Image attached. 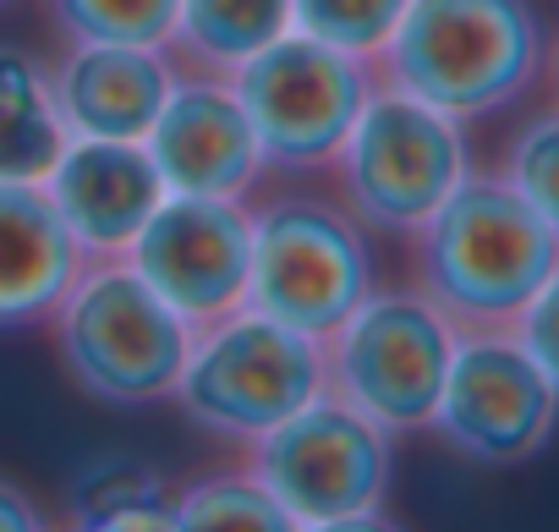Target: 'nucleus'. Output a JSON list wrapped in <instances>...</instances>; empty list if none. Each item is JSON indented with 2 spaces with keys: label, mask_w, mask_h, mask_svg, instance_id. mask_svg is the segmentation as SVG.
<instances>
[{
  "label": "nucleus",
  "mask_w": 559,
  "mask_h": 532,
  "mask_svg": "<svg viewBox=\"0 0 559 532\" xmlns=\"http://www.w3.org/2000/svg\"><path fill=\"white\" fill-rule=\"evenodd\" d=\"M0 7H7V0H0Z\"/></svg>",
  "instance_id": "26"
},
{
  "label": "nucleus",
  "mask_w": 559,
  "mask_h": 532,
  "mask_svg": "<svg viewBox=\"0 0 559 532\" xmlns=\"http://www.w3.org/2000/svg\"><path fill=\"white\" fill-rule=\"evenodd\" d=\"M455 335L461 330L423 292L373 286L352 308V319L324 341V390L373 417L384 434L428 428Z\"/></svg>",
  "instance_id": "8"
},
{
  "label": "nucleus",
  "mask_w": 559,
  "mask_h": 532,
  "mask_svg": "<svg viewBox=\"0 0 559 532\" xmlns=\"http://www.w3.org/2000/svg\"><path fill=\"white\" fill-rule=\"evenodd\" d=\"M72 521L94 532L127 527H176V494L138 456H99L72 477Z\"/></svg>",
  "instance_id": "18"
},
{
  "label": "nucleus",
  "mask_w": 559,
  "mask_h": 532,
  "mask_svg": "<svg viewBox=\"0 0 559 532\" xmlns=\"http://www.w3.org/2000/svg\"><path fill=\"white\" fill-rule=\"evenodd\" d=\"M176 72L148 45H72L50 72V99L67 138H143Z\"/></svg>",
  "instance_id": "14"
},
{
  "label": "nucleus",
  "mask_w": 559,
  "mask_h": 532,
  "mask_svg": "<svg viewBox=\"0 0 559 532\" xmlns=\"http://www.w3.org/2000/svg\"><path fill=\"white\" fill-rule=\"evenodd\" d=\"M373 61L390 88L477 121L515 105L543 72V23L532 0H406Z\"/></svg>",
  "instance_id": "2"
},
{
  "label": "nucleus",
  "mask_w": 559,
  "mask_h": 532,
  "mask_svg": "<svg viewBox=\"0 0 559 532\" xmlns=\"http://www.w3.org/2000/svg\"><path fill=\"white\" fill-rule=\"evenodd\" d=\"M45 192L67 220L83 263H94L132 247L138 225L165 198V181L143 138H67L61 159L45 176Z\"/></svg>",
  "instance_id": "13"
},
{
  "label": "nucleus",
  "mask_w": 559,
  "mask_h": 532,
  "mask_svg": "<svg viewBox=\"0 0 559 532\" xmlns=\"http://www.w3.org/2000/svg\"><path fill=\"white\" fill-rule=\"evenodd\" d=\"M247 445V472L286 505L292 527H368L390 499V434L330 390Z\"/></svg>",
  "instance_id": "5"
},
{
  "label": "nucleus",
  "mask_w": 559,
  "mask_h": 532,
  "mask_svg": "<svg viewBox=\"0 0 559 532\" xmlns=\"http://www.w3.org/2000/svg\"><path fill=\"white\" fill-rule=\"evenodd\" d=\"M61 149L67 127L50 99V72L28 50L0 45V181H45Z\"/></svg>",
  "instance_id": "16"
},
{
  "label": "nucleus",
  "mask_w": 559,
  "mask_h": 532,
  "mask_svg": "<svg viewBox=\"0 0 559 532\" xmlns=\"http://www.w3.org/2000/svg\"><path fill=\"white\" fill-rule=\"evenodd\" d=\"M417 292L455 330H510L532 292L559 270V236L504 176H461L412 230Z\"/></svg>",
  "instance_id": "1"
},
{
  "label": "nucleus",
  "mask_w": 559,
  "mask_h": 532,
  "mask_svg": "<svg viewBox=\"0 0 559 532\" xmlns=\"http://www.w3.org/2000/svg\"><path fill=\"white\" fill-rule=\"evenodd\" d=\"M554 94H559V50H554Z\"/></svg>",
  "instance_id": "25"
},
{
  "label": "nucleus",
  "mask_w": 559,
  "mask_h": 532,
  "mask_svg": "<svg viewBox=\"0 0 559 532\" xmlns=\"http://www.w3.org/2000/svg\"><path fill=\"white\" fill-rule=\"evenodd\" d=\"M39 527H45L39 505L12 477H0V532H39Z\"/></svg>",
  "instance_id": "24"
},
{
  "label": "nucleus",
  "mask_w": 559,
  "mask_h": 532,
  "mask_svg": "<svg viewBox=\"0 0 559 532\" xmlns=\"http://www.w3.org/2000/svg\"><path fill=\"white\" fill-rule=\"evenodd\" d=\"M559 417L554 379L510 330H461L428 428L477 466L532 461Z\"/></svg>",
  "instance_id": "10"
},
{
  "label": "nucleus",
  "mask_w": 559,
  "mask_h": 532,
  "mask_svg": "<svg viewBox=\"0 0 559 532\" xmlns=\"http://www.w3.org/2000/svg\"><path fill=\"white\" fill-rule=\"evenodd\" d=\"M499 176H504V181L543 214V225L559 236V110H543V116H532V121L515 132V143H510Z\"/></svg>",
  "instance_id": "22"
},
{
  "label": "nucleus",
  "mask_w": 559,
  "mask_h": 532,
  "mask_svg": "<svg viewBox=\"0 0 559 532\" xmlns=\"http://www.w3.org/2000/svg\"><path fill=\"white\" fill-rule=\"evenodd\" d=\"M67 45H148L165 50L176 28V0H45Z\"/></svg>",
  "instance_id": "20"
},
{
  "label": "nucleus",
  "mask_w": 559,
  "mask_h": 532,
  "mask_svg": "<svg viewBox=\"0 0 559 532\" xmlns=\"http://www.w3.org/2000/svg\"><path fill=\"white\" fill-rule=\"evenodd\" d=\"M401 12H406V0H292V28L373 61L390 28L401 23Z\"/></svg>",
  "instance_id": "21"
},
{
  "label": "nucleus",
  "mask_w": 559,
  "mask_h": 532,
  "mask_svg": "<svg viewBox=\"0 0 559 532\" xmlns=\"http://www.w3.org/2000/svg\"><path fill=\"white\" fill-rule=\"evenodd\" d=\"M510 335L526 346V357H532V363L554 379V390H559V270L532 292V303L515 314Z\"/></svg>",
  "instance_id": "23"
},
{
  "label": "nucleus",
  "mask_w": 559,
  "mask_h": 532,
  "mask_svg": "<svg viewBox=\"0 0 559 532\" xmlns=\"http://www.w3.org/2000/svg\"><path fill=\"white\" fill-rule=\"evenodd\" d=\"M121 258L192 330H203L247 308L252 214L241 209V198L165 192Z\"/></svg>",
  "instance_id": "11"
},
{
  "label": "nucleus",
  "mask_w": 559,
  "mask_h": 532,
  "mask_svg": "<svg viewBox=\"0 0 559 532\" xmlns=\"http://www.w3.org/2000/svg\"><path fill=\"white\" fill-rule=\"evenodd\" d=\"M368 292H373V252L352 209L292 192L269 198L252 214L247 308L324 346Z\"/></svg>",
  "instance_id": "6"
},
{
  "label": "nucleus",
  "mask_w": 559,
  "mask_h": 532,
  "mask_svg": "<svg viewBox=\"0 0 559 532\" xmlns=\"http://www.w3.org/2000/svg\"><path fill=\"white\" fill-rule=\"evenodd\" d=\"M292 28V0H176L170 45L203 72H236L269 39Z\"/></svg>",
  "instance_id": "17"
},
{
  "label": "nucleus",
  "mask_w": 559,
  "mask_h": 532,
  "mask_svg": "<svg viewBox=\"0 0 559 532\" xmlns=\"http://www.w3.org/2000/svg\"><path fill=\"white\" fill-rule=\"evenodd\" d=\"M335 165L352 220L384 236H412L472 170L461 121L390 83L368 94Z\"/></svg>",
  "instance_id": "9"
},
{
  "label": "nucleus",
  "mask_w": 559,
  "mask_h": 532,
  "mask_svg": "<svg viewBox=\"0 0 559 532\" xmlns=\"http://www.w3.org/2000/svg\"><path fill=\"white\" fill-rule=\"evenodd\" d=\"M176 527H187V532H297L286 505L252 472L203 477L187 494H176Z\"/></svg>",
  "instance_id": "19"
},
{
  "label": "nucleus",
  "mask_w": 559,
  "mask_h": 532,
  "mask_svg": "<svg viewBox=\"0 0 559 532\" xmlns=\"http://www.w3.org/2000/svg\"><path fill=\"white\" fill-rule=\"evenodd\" d=\"M143 149L165 181V192H198V198H247L263 176L258 138L219 78H176L154 127L143 132Z\"/></svg>",
  "instance_id": "12"
},
{
  "label": "nucleus",
  "mask_w": 559,
  "mask_h": 532,
  "mask_svg": "<svg viewBox=\"0 0 559 532\" xmlns=\"http://www.w3.org/2000/svg\"><path fill=\"white\" fill-rule=\"evenodd\" d=\"M225 83L258 138L263 165H274V170L335 165L357 110L373 94L368 56L335 50L297 28H286L258 56H247Z\"/></svg>",
  "instance_id": "7"
},
{
  "label": "nucleus",
  "mask_w": 559,
  "mask_h": 532,
  "mask_svg": "<svg viewBox=\"0 0 559 532\" xmlns=\"http://www.w3.org/2000/svg\"><path fill=\"white\" fill-rule=\"evenodd\" d=\"M67 379L105 406H154L176 395L192 324L132 270L127 258H94L50 314Z\"/></svg>",
  "instance_id": "3"
},
{
  "label": "nucleus",
  "mask_w": 559,
  "mask_h": 532,
  "mask_svg": "<svg viewBox=\"0 0 559 532\" xmlns=\"http://www.w3.org/2000/svg\"><path fill=\"white\" fill-rule=\"evenodd\" d=\"M83 270L45 181H0V335L39 330Z\"/></svg>",
  "instance_id": "15"
},
{
  "label": "nucleus",
  "mask_w": 559,
  "mask_h": 532,
  "mask_svg": "<svg viewBox=\"0 0 559 532\" xmlns=\"http://www.w3.org/2000/svg\"><path fill=\"white\" fill-rule=\"evenodd\" d=\"M324 395V346L258 308H236L192 330L176 406L219 439H258Z\"/></svg>",
  "instance_id": "4"
}]
</instances>
